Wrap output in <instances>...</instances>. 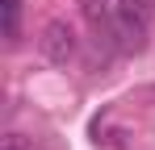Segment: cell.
Segmentation results:
<instances>
[{"mask_svg": "<svg viewBox=\"0 0 155 150\" xmlns=\"http://www.w3.org/2000/svg\"><path fill=\"white\" fill-rule=\"evenodd\" d=\"M17 29H21V0H4V42L8 46L17 42Z\"/></svg>", "mask_w": 155, "mask_h": 150, "instance_id": "277c9868", "label": "cell"}, {"mask_svg": "<svg viewBox=\"0 0 155 150\" xmlns=\"http://www.w3.org/2000/svg\"><path fill=\"white\" fill-rule=\"evenodd\" d=\"M147 33H151V17L138 13V8H130V4H117L113 8V21L105 29V38L117 50H126V54H138L147 46Z\"/></svg>", "mask_w": 155, "mask_h": 150, "instance_id": "6da1fadb", "label": "cell"}, {"mask_svg": "<svg viewBox=\"0 0 155 150\" xmlns=\"http://www.w3.org/2000/svg\"><path fill=\"white\" fill-rule=\"evenodd\" d=\"M80 8H84V17H88V25L101 33V29H109V21H113V0H80Z\"/></svg>", "mask_w": 155, "mask_h": 150, "instance_id": "3957f363", "label": "cell"}, {"mask_svg": "<svg viewBox=\"0 0 155 150\" xmlns=\"http://www.w3.org/2000/svg\"><path fill=\"white\" fill-rule=\"evenodd\" d=\"M38 50H42L46 63L67 67V63L76 58V50H80V38H76V29L63 21V17H54V21L42 25V33H38Z\"/></svg>", "mask_w": 155, "mask_h": 150, "instance_id": "7a4b0ae2", "label": "cell"}, {"mask_svg": "<svg viewBox=\"0 0 155 150\" xmlns=\"http://www.w3.org/2000/svg\"><path fill=\"white\" fill-rule=\"evenodd\" d=\"M4 150H29V142L21 133H4Z\"/></svg>", "mask_w": 155, "mask_h": 150, "instance_id": "5b68a950", "label": "cell"}]
</instances>
